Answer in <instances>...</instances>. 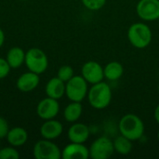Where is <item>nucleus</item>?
<instances>
[{
    "mask_svg": "<svg viewBox=\"0 0 159 159\" xmlns=\"http://www.w3.org/2000/svg\"><path fill=\"white\" fill-rule=\"evenodd\" d=\"M60 112V103L58 100L47 97L41 100L36 107V113L38 116L43 120H48L55 118Z\"/></svg>",
    "mask_w": 159,
    "mask_h": 159,
    "instance_id": "10",
    "label": "nucleus"
},
{
    "mask_svg": "<svg viewBox=\"0 0 159 159\" xmlns=\"http://www.w3.org/2000/svg\"><path fill=\"white\" fill-rule=\"evenodd\" d=\"M74 75V69L70 65H62L61 67H60L57 74V76L65 83L69 81Z\"/></svg>",
    "mask_w": 159,
    "mask_h": 159,
    "instance_id": "21",
    "label": "nucleus"
},
{
    "mask_svg": "<svg viewBox=\"0 0 159 159\" xmlns=\"http://www.w3.org/2000/svg\"><path fill=\"white\" fill-rule=\"evenodd\" d=\"M68 139L71 143H85L90 135L89 128L83 123H74L68 129Z\"/></svg>",
    "mask_w": 159,
    "mask_h": 159,
    "instance_id": "13",
    "label": "nucleus"
},
{
    "mask_svg": "<svg viewBox=\"0 0 159 159\" xmlns=\"http://www.w3.org/2000/svg\"><path fill=\"white\" fill-rule=\"evenodd\" d=\"M89 149V157L93 159H107L111 157L115 153L114 143L106 136L97 138Z\"/></svg>",
    "mask_w": 159,
    "mask_h": 159,
    "instance_id": "7",
    "label": "nucleus"
},
{
    "mask_svg": "<svg viewBox=\"0 0 159 159\" xmlns=\"http://www.w3.org/2000/svg\"><path fill=\"white\" fill-rule=\"evenodd\" d=\"M33 156L35 159H60L61 151L52 141L43 139L34 145Z\"/></svg>",
    "mask_w": 159,
    "mask_h": 159,
    "instance_id": "6",
    "label": "nucleus"
},
{
    "mask_svg": "<svg viewBox=\"0 0 159 159\" xmlns=\"http://www.w3.org/2000/svg\"><path fill=\"white\" fill-rule=\"evenodd\" d=\"M46 94L48 97L60 100L65 94V82L58 76L49 79L46 85Z\"/></svg>",
    "mask_w": 159,
    "mask_h": 159,
    "instance_id": "15",
    "label": "nucleus"
},
{
    "mask_svg": "<svg viewBox=\"0 0 159 159\" xmlns=\"http://www.w3.org/2000/svg\"><path fill=\"white\" fill-rule=\"evenodd\" d=\"M89 157V149L83 143H71L61 151L63 159H88Z\"/></svg>",
    "mask_w": 159,
    "mask_h": 159,
    "instance_id": "11",
    "label": "nucleus"
},
{
    "mask_svg": "<svg viewBox=\"0 0 159 159\" xmlns=\"http://www.w3.org/2000/svg\"><path fill=\"white\" fill-rule=\"evenodd\" d=\"M88 82L82 75H74L65 83V94L71 102H81L88 95Z\"/></svg>",
    "mask_w": 159,
    "mask_h": 159,
    "instance_id": "5",
    "label": "nucleus"
},
{
    "mask_svg": "<svg viewBox=\"0 0 159 159\" xmlns=\"http://www.w3.org/2000/svg\"><path fill=\"white\" fill-rule=\"evenodd\" d=\"M87 96L91 107L97 110H102L110 104L113 94L110 86L107 83L101 81L92 85L89 89Z\"/></svg>",
    "mask_w": 159,
    "mask_h": 159,
    "instance_id": "2",
    "label": "nucleus"
},
{
    "mask_svg": "<svg viewBox=\"0 0 159 159\" xmlns=\"http://www.w3.org/2000/svg\"><path fill=\"white\" fill-rule=\"evenodd\" d=\"M154 116H155L156 121L157 122V124L159 125V104L156 107V109H155V114H154Z\"/></svg>",
    "mask_w": 159,
    "mask_h": 159,
    "instance_id": "26",
    "label": "nucleus"
},
{
    "mask_svg": "<svg viewBox=\"0 0 159 159\" xmlns=\"http://www.w3.org/2000/svg\"><path fill=\"white\" fill-rule=\"evenodd\" d=\"M81 74L85 80L91 85L97 84L102 81L104 78V72L102 66L95 61H89L85 62L82 66Z\"/></svg>",
    "mask_w": 159,
    "mask_h": 159,
    "instance_id": "9",
    "label": "nucleus"
},
{
    "mask_svg": "<svg viewBox=\"0 0 159 159\" xmlns=\"http://www.w3.org/2000/svg\"><path fill=\"white\" fill-rule=\"evenodd\" d=\"M82 4L89 10H99L106 3L107 0H81Z\"/></svg>",
    "mask_w": 159,
    "mask_h": 159,
    "instance_id": "23",
    "label": "nucleus"
},
{
    "mask_svg": "<svg viewBox=\"0 0 159 159\" xmlns=\"http://www.w3.org/2000/svg\"><path fill=\"white\" fill-rule=\"evenodd\" d=\"M118 129L121 135L130 141H138L144 134V124L137 115L127 114L119 120Z\"/></svg>",
    "mask_w": 159,
    "mask_h": 159,
    "instance_id": "1",
    "label": "nucleus"
},
{
    "mask_svg": "<svg viewBox=\"0 0 159 159\" xmlns=\"http://www.w3.org/2000/svg\"><path fill=\"white\" fill-rule=\"evenodd\" d=\"M82 113L83 107L81 102H71V103H69L63 111V117L67 122L75 123L81 117Z\"/></svg>",
    "mask_w": 159,
    "mask_h": 159,
    "instance_id": "18",
    "label": "nucleus"
},
{
    "mask_svg": "<svg viewBox=\"0 0 159 159\" xmlns=\"http://www.w3.org/2000/svg\"><path fill=\"white\" fill-rule=\"evenodd\" d=\"M128 38L133 47L143 49L151 44L153 34L151 28L147 24L143 22H136L129 28Z\"/></svg>",
    "mask_w": 159,
    "mask_h": 159,
    "instance_id": "3",
    "label": "nucleus"
},
{
    "mask_svg": "<svg viewBox=\"0 0 159 159\" xmlns=\"http://www.w3.org/2000/svg\"><path fill=\"white\" fill-rule=\"evenodd\" d=\"M40 78L39 75L34 72H26L19 76L17 79V88L21 92H30L37 88L39 85Z\"/></svg>",
    "mask_w": 159,
    "mask_h": 159,
    "instance_id": "14",
    "label": "nucleus"
},
{
    "mask_svg": "<svg viewBox=\"0 0 159 159\" xmlns=\"http://www.w3.org/2000/svg\"><path fill=\"white\" fill-rule=\"evenodd\" d=\"M158 94H159V85H158Z\"/></svg>",
    "mask_w": 159,
    "mask_h": 159,
    "instance_id": "29",
    "label": "nucleus"
},
{
    "mask_svg": "<svg viewBox=\"0 0 159 159\" xmlns=\"http://www.w3.org/2000/svg\"><path fill=\"white\" fill-rule=\"evenodd\" d=\"M4 42H5V34H4L3 30L0 28V48L3 46Z\"/></svg>",
    "mask_w": 159,
    "mask_h": 159,
    "instance_id": "27",
    "label": "nucleus"
},
{
    "mask_svg": "<svg viewBox=\"0 0 159 159\" xmlns=\"http://www.w3.org/2000/svg\"><path fill=\"white\" fill-rule=\"evenodd\" d=\"M104 78L110 81H116L120 79L124 74V67L118 61H111L103 68Z\"/></svg>",
    "mask_w": 159,
    "mask_h": 159,
    "instance_id": "19",
    "label": "nucleus"
},
{
    "mask_svg": "<svg viewBox=\"0 0 159 159\" xmlns=\"http://www.w3.org/2000/svg\"><path fill=\"white\" fill-rule=\"evenodd\" d=\"M24 63L29 71L41 75L48 69V60L46 53L42 49L38 48H32L25 52Z\"/></svg>",
    "mask_w": 159,
    "mask_h": 159,
    "instance_id": "4",
    "label": "nucleus"
},
{
    "mask_svg": "<svg viewBox=\"0 0 159 159\" xmlns=\"http://www.w3.org/2000/svg\"><path fill=\"white\" fill-rule=\"evenodd\" d=\"M136 11L137 15L144 21L157 20L159 18V0H140Z\"/></svg>",
    "mask_w": 159,
    "mask_h": 159,
    "instance_id": "8",
    "label": "nucleus"
},
{
    "mask_svg": "<svg viewBox=\"0 0 159 159\" xmlns=\"http://www.w3.org/2000/svg\"><path fill=\"white\" fill-rule=\"evenodd\" d=\"M19 157L20 154L14 146L10 145L0 149V159H18Z\"/></svg>",
    "mask_w": 159,
    "mask_h": 159,
    "instance_id": "22",
    "label": "nucleus"
},
{
    "mask_svg": "<svg viewBox=\"0 0 159 159\" xmlns=\"http://www.w3.org/2000/svg\"><path fill=\"white\" fill-rule=\"evenodd\" d=\"M157 139H158V141H159V130H158V132H157Z\"/></svg>",
    "mask_w": 159,
    "mask_h": 159,
    "instance_id": "28",
    "label": "nucleus"
},
{
    "mask_svg": "<svg viewBox=\"0 0 159 159\" xmlns=\"http://www.w3.org/2000/svg\"><path fill=\"white\" fill-rule=\"evenodd\" d=\"M10 69L11 68H10L9 64L7 63V60L0 57V79L6 78L8 75Z\"/></svg>",
    "mask_w": 159,
    "mask_h": 159,
    "instance_id": "24",
    "label": "nucleus"
},
{
    "mask_svg": "<svg viewBox=\"0 0 159 159\" xmlns=\"http://www.w3.org/2000/svg\"><path fill=\"white\" fill-rule=\"evenodd\" d=\"M7 143L14 147H20L25 144L28 140V133L27 131L21 127H15L9 129L7 134Z\"/></svg>",
    "mask_w": 159,
    "mask_h": 159,
    "instance_id": "16",
    "label": "nucleus"
},
{
    "mask_svg": "<svg viewBox=\"0 0 159 159\" xmlns=\"http://www.w3.org/2000/svg\"><path fill=\"white\" fill-rule=\"evenodd\" d=\"M21 1H25V0H21Z\"/></svg>",
    "mask_w": 159,
    "mask_h": 159,
    "instance_id": "31",
    "label": "nucleus"
},
{
    "mask_svg": "<svg viewBox=\"0 0 159 159\" xmlns=\"http://www.w3.org/2000/svg\"><path fill=\"white\" fill-rule=\"evenodd\" d=\"M113 143H114L115 151L119 155L127 156L132 150V141H130L129 139H128L127 137L121 134L117 136L113 141Z\"/></svg>",
    "mask_w": 159,
    "mask_h": 159,
    "instance_id": "20",
    "label": "nucleus"
},
{
    "mask_svg": "<svg viewBox=\"0 0 159 159\" xmlns=\"http://www.w3.org/2000/svg\"><path fill=\"white\" fill-rule=\"evenodd\" d=\"M6 60L9 64L10 68H14V69L19 68L24 63L25 52L23 49H21V48L19 47L11 48L7 53Z\"/></svg>",
    "mask_w": 159,
    "mask_h": 159,
    "instance_id": "17",
    "label": "nucleus"
},
{
    "mask_svg": "<svg viewBox=\"0 0 159 159\" xmlns=\"http://www.w3.org/2000/svg\"><path fill=\"white\" fill-rule=\"evenodd\" d=\"M63 131V126L62 124L53 119L45 120V122L42 124L40 128V134L43 139L53 141L57 138H59Z\"/></svg>",
    "mask_w": 159,
    "mask_h": 159,
    "instance_id": "12",
    "label": "nucleus"
},
{
    "mask_svg": "<svg viewBox=\"0 0 159 159\" xmlns=\"http://www.w3.org/2000/svg\"><path fill=\"white\" fill-rule=\"evenodd\" d=\"M158 20V24H159V18H158V20Z\"/></svg>",
    "mask_w": 159,
    "mask_h": 159,
    "instance_id": "30",
    "label": "nucleus"
},
{
    "mask_svg": "<svg viewBox=\"0 0 159 159\" xmlns=\"http://www.w3.org/2000/svg\"><path fill=\"white\" fill-rule=\"evenodd\" d=\"M8 130H9V128H8V124L7 120L4 117L0 116V140L7 137Z\"/></svg>",
    "mask_w": 159,
    "mask_h": 159,
    "instance_id": "25",
    "label": "nucleus"
}]
</instances>
